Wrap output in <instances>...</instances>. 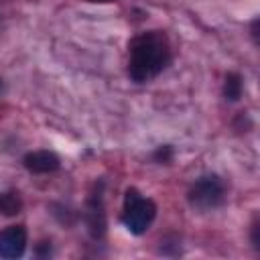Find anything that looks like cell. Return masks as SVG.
<instances>
[{"label":"cell","instance_id":"cell-1","mask_svg":"<svg viewBox=\"0 0 260 260\" xmlns=\"http://www.w3.org/2000/svg\"><path fill=\"white\" fill-rule=\"evenodd\" d=\"M171 63V43L162 30H146L128 45V75L136 83H148Z\"/></svg>","mask_w":260,"mask_h":260},{"label":"cell","instance_id":"cell-2","mask_svg":"<svg viewBox=\"0 0 260 260\" xmlns=\"http://www.w3.org/2000/svg\"><path fill=\"white\" fill-rule=\"evenodd\" d=\"M156 217V203L144 195H140L138 189H128L124 195V209H122V223L124 228L134 234L142 236Z\"/></svg>","mask_w":260,"mask_h":260},{"label":"cell","instance_id":"cell-3","mask_svg":"<svg viewBox=\"0 0 260 260\" xmlns=\"http://www.w3.org/2000/svg\"><path fill=\"white\" fill-rule=\"evenodd\" d=\"M187 199L193 209L211 211L225 201V185L217 175H203L191 185Z\"/></svg>","mask_w":260,"mask_h":260},{"label":"cell","instance_id":"cell-4","mask_svg":"<svg viewBox=\"0 0 260 260\" xmlns=\"http://www.w3.org/2000/svg\"><path fill=\"white\" fill-rule=\"evenodd\" d=\"M28 234L24 225H8L0 230V258H20L26 250Z\"/></svg>","mask_w":260,"mask_h":260},{"label":"cell","instance_id":"cell-5","mask_svg":"<svg viewBox=\"0 0 260 260\" xmlns=\"http://www.w3.org/2000/svg\"><path fill=\"white\" fill-rule=\"evenodd\" d=\"M22 165L26 167V171H30L35 175H47V173H55L59 169L61 160L51 150H30L24 154Z\"/></svg>","mask_w":260,"mask_h":260},{"label":"cell","instance_id":"cell-6","mask_svg":"<svg viewBox=\"0 0 260 260\" xmlns=\"http://www.w3.org/2000/svg\"><path fill=\"white\" fill-rule=\"evenodd\" d=\"M87 225L93 238L104 236L106 232V213H104V203H102V191L91 193L87 201Z\"/></svg>","mask_w":260,"mask_h":260},{"label":"cell","instance_id":"cell-7","mask_svg":"<svg viewBox=\"0 0 260 260\" xmlns=\"http://www.w3.org/2000/svg\"><path fill=\"white\" fill-rule=\"evenodd\" d=\"M22 211V199L16 191L0 193V213L2 215H18Z\"/></svg>","mask_w":260,"mask_h":260},{"label":"cell","instance_id":"cell-8","mask_svg":"<svg viewBox=\"0 0 260 260\" xmlns=\"http://www.w3.org/2000/svg\"><path fill=\"white\" fill-rule=\"evenodd\" d=\"M242 77L238 73H228L225 75V81H223V95L228 102H238L242 98Z\"/></svg>","mask_w":260,"mask_h":260},{"label":"cell","instance_id":"cell-9","mask_svg":"<svg viewBox=\"0 0 260 260\" xmlns=\"http://www.w3.org/2000/svg\"><path fill=\"white\" fill-rule=\"evenodd\" d=\"M171 154H173V152H171V148H169V146H162V148H158V150H156V154H154V156H156L158 160H165V162H167V160H171Z\"/></svg>","mask_w":260,"mask_h":260},{"label":"cell","instance_id":"cell-10","mask_svg":"<svg viewBox=\"0 0 260 260\" xmlns=\"http://www.w3.org/2000/svg\"><path fill=\"white\" fill-rule=\"evenodd\" d=\"M258 230H260V225H258V221H254L252 223V246L258 250L260 248V238H258Z\"/></svg>","mask_w":260,"mask_h":260},{"label":"cell","instance_id":"cell-11","mask_svg":"<svg viewBox=\"0 0 260 260\" xmlns=\"http://www.w3.org/2000/svg\"><path fill=\"white\" fill-rule=\"evenodd\" d=\"M252 37H254V43H258V18L252 22Z\"/></svg>","mask_w":260,"mask_h":260},{"label":"cell","instance_id":"cell-12","mask_svg":"<svg viewBox=\"0 0 260 260\" xmlns=\"http://www.w3.org/2000/svg\"><path fill=\"white\" fill-rule=\"evenodd\" d=\"M0 91H2V79H0Z\"/></svg>","mask_w":260,"mask_h":260}]
</instances>
